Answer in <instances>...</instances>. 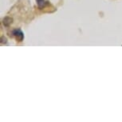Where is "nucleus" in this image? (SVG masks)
<instances>
[{
    "instance_id": "nucleus-1",
    "label": "nucleus",
    "mask_w": 122,
    "mask_h": 122,
    "mask_svg": "<svg viewBox=\"0 0 122 122\" xmlns=\"http://www.w3.org/2000/svg\"><path fill=\"white\" fill-rule=\"evenodd\" d=\"M12 35L14 37H15L17 42H22L24 39V34L22 33V31L21 30H15L12 31Z\"/></svg>"
},
{
    "instance_id": "nucleus-2",
    "label": "nucleus",
    "mask_w": 122,
    "mask_h": 122,
    "mask_svg": "<svg viewBox=\"0 0 122 122\" xmlns=\"http://www.w3.org/2000/svg\"><path fill=\"white\" fill-rule=\"evenodd\" d=\"M13 22V18L10 17H5L3 20V23L5 26H9Z\"/></svg>"
},
{
    "instance_id": "nucleus-3",
    "label": "nucleus",
    "mask_w": 122,
    "mask_h": 122,
    "mask_svg": "<svg viewBox=\"0 0 122 122\" xmlns=\"http://www.w3.org/2000/svg\"><path fill=\"white\" fill-rule=\"evenodd\" d=\"M36 2L39 8H42L46 5V0H36Z\"/></svg>"
},
{
    "instance_id": "nucleus-4",
    "label": "nucleus",
    "mask_w": 122,
    "mask_h": 122,
    "mask_svg": "<svg viewBox=\"0 0 122 122\" xmlns=\"http://www.w3.org/2000/svg\"><path fill=\"white\" fill-rule=\"evenodd\" d=\"M1 42L2 43H6V42H7V39H6V38H5V37H2V38H1Z\"/></svg>"
}]
</instances>
